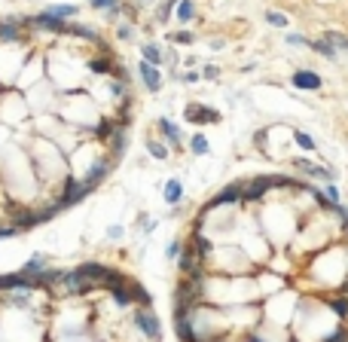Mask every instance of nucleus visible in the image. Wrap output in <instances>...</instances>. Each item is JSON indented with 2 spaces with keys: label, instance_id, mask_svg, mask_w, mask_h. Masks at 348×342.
Here are the masks:
<instances>
[{
  "label": "nucleus",
  "instance_id": "1",
  "mask_svg": "<svg viewBox=\"0 0 348 342\" xmlns=\"http://www.w3.org/2000/svg\"><path fill=\"white\" fill-rule=\"evenodd\" d=\"M272 187H293V181H290V177H256V181H250V184L242 190V199L256 202V199H260V195H266V190H272Z\"/></svg>",
  "mask_w": 348,
  "mask_h": 342
},
{
  "label": "nucleus",
  "instance_id": "2",
  "mask_svg": "<svg viewBox=\"0 0 348 342\" xmlns=\"http://www.w3.org/2000/svg\"><path fill=\"white\" fill-rule=\"evenodd\" d=\"M138 74H141L144 86L150 89V92H159V89H162V74H159V67H153V64L141 61V64H138Z\"/></svg>",
  "mask_w": 348,
  "mask_h": 342
},
{
  "label": "nucleus",
  "instance_id": "3",
  "mask_svg": "<svg viewBox=\"0 0 348 342\" xmlns=\"http://www.w3.org/2000/svg\"><path fill=\"white\" fill-rule=\"evenodd\" d=\"M293 86H297V89H308V92H318V89L324 86V80L315 74V70H297V74H293Z\"/></svg>",
  "mask_w": 348,
  "mask_h": 342
},
{
  "label": "nucleus",
  "instance_id": "4",
  "mask_svg": "<svg viewBox=\"0 0 348 342\" xmlns=\"http://www.w3.org/2000/svg\"><path fill=\"white\" fill-rule=\"evenodd\" d=\"M135 324H138V327H141L147 336H150V339H159V321L153 318V312H150V309L138 312V315H135Z\"/></svg>",
  "mask_w": 348,
  "mask_h": 342
},
{
  "label": "nucleus",
  "instance_id": "5",
  "mask_svg": "<svg viewBox=\"0 0 348 342\" xmlns=\"http://www.w3.org/2000/svg\"><path fill=\"white\" fill-rule=\"evenodd\" d=\"M187 119L196 122V125H201V122H208V119L217 122L220 113H217V110H208V107H201V104H190V107H187Z\"/></svg>",
  "mask_w": 348,
  "mask_h": 342
},
{
  "label": "nucleus",
  "instance_id": "6",
  "mask_svg": "<svg viewBox=\"0 0 348 342\" xmlns=\"http://www.w3.org/2000/svg\"><path fill=\"white\" fill-rule=\"evenodd\" d=\"M238 199H242V187L232 184V187H226L223 193H220L217 199H211V205H208V208H220V205H229V202H238Z\"/></svg>",
  "mask_w": 348,
  "mask_h": 342
},
{
  "label": "nucleus",
  "instance_id": "7",
  "mask_svg": "<svg viewBox=\"0 0 348 342\" xmlns=\"http://www.w3.org/2000/svg\"><path fill=\"white\" fill-rule=\"evenodd\" d=\"M180 199H183V184L177 181V177H171V181L165 184V202H168V205H177Z\"/></svg>",
  "mask_w": 348,
  "mask_h": 342
},
{
  "label": "nucleus",
  "instance_id": "8",
  "mask_svg": "<svg viewBox=\"0 0 348 342\" xmlns=\"http://www.w3.org/2000/svg\"><path fill=\"white\" fill-rule=\"evenodd\" d=\"M321 40H324V43H330L336 52H348V37H345V34H339V31H327Z\"/></svg>",
  "mask_w": 348,
  "mask_h": 342
},
{
  "label": "nucleus",
  "instance_id": "9",
  "mask_svg": "<svg viewBox=\"0 0 348 342\" xmlns=\"http://www.w3.org/2000/svg\"><path fill=\"white\" fill-rule=\"evenodd\" d=\"M159 132H162L165 138H168V141L174 144V147H180V132H177V125H174L171 119H159Z\"/></svg>",
  "mask_w": 348,
  "mask_h": 342
},
{
  "label": "nucleus",
  "instance_id": "10",
  "mask_svg": "<svg viewBox=\"0 0 348 342\" xmlns=\"http://www.w3.org/2000/svg\"><path fill=\"white\" fill-rule=\"evenodd\" d=\"M190 244H193V250H196V257H199V260H205V257L211 254V242H208L205 236H199V232L193 236V242H190Z\"/></svg>",
  "mask_w": 348,
  "mask_h": 342
},
{
  "label": "nucleus",
  "instance_id": "11",
  "mask_svg": "<svg viewBox=\"0 0 348 342\" xmlns=\"http://www.w3.org/2000/svg\"><path fill=\"white\" fill-rule=\"evenodd\" d=\"M162 58H165V55H162V49H159V46H153V43H150V46H144V61H147V64L159 67V64H162Z\"/></svg>",
  "mask_w": 348,
  "mask_h": 342
},
{
  "label": "nucleus",
  "instance_id": "12",
  "mask_svg": "<svg viewBox=\"0 0 348 342\" xmlns=\"http://www.w3.org/2000/svg\"><path fill=\"white\" fill-rule=\"evenodd\" d=\"M308 46H311V49H315V52H318V55H321V58H330V61H333V58H336V49H333V46H330V43H324V40H315V43H308Z\"/></svg>",
  "mask_w": 348,
  "mask_h": 342
},
{
  "label": "nucleus",
  "instance_id": "13",
  "mask_svg": "<svg viewBox=\"0 0 348 342\" xmlns=\"http://www.w3.org/2000/svg\"><path fill=\"white\" fill-rule=\"evenodd\" d=\"M46 12H49V15H55V19H61V22H64V19H70V15H77V6L64 3V6H49Z\"/></svg>",
  "mask_w": 348,
  "mask_h": 342
},
{
  "label": "nucleus",
  "instance_id": "14",
  "mask_svg": "<svg viewBox=\"0 0 348 342\" xmlns=\"http://www.w3.org/2000/svg\"><path fill=\"white\" fill-rule=\"evenodd\" d=\"M110 293H113V299L119 302V305H128V302H132V291H128V287H113V291H110Z\"/></svg>",
  "mask_w": 348,
  "mask_h": 342
},
{
  "label": "nucleus",
  "instance_id": "15",
  "mask_svg": "<svg viewBox=\"0 0 348 342\" xmlns=\"http://www.w3.org/2000/svg\"><path fill=\"white\" fill-rule=\"evenodd\" d=\"M193 12H196V9H193L190 0H180V3H177V19H180V22H190Z\"/></svg>",
  "mask_w": 348,
  "mask_h": 342
},
{
  "label": "nucleus",
  "instance_id": "16",
  "mask_svg": "<svg viewBox=\"0 0 348 342\" xmlns=\"http://www.w3.org/2000/svg\"><path fill=\"white\" fill-rule=\"evenodd\" d=\"M266 22H269V25H275V28H284V25H287V15H284V12L269 9V12H266Z\"/></svg>",
  "mask_w": 348,
  "mask_h": 342
},
{
  "label": "nucleus",
  "instance_id": "17",
  "mask_svg": "<svg viewBox=\"0 0 348 342\" xmlns=\"http://www.w3.org/2000/svg\"><path fill=\"white\" fill-rule=\"evenodd\" d=\"M193 153H196V156H205V153H208V141H205V135H196V138H193Z\"/></svg>",
  "mask_w": 348,
  "mask_h": 342
},
{
  "label": "nucleus",
  "instance_id": "18",
  "mask_svg": "<svg viewBox=\"0 0 348 342\" xmlns=\"http://www.w3.org/2000/svg\"><path fill=\"white\" fill-rule=\"evenodd\" d=\"M293 138H297V144H299V147H302L305 153H308V150H315V141H311L305 132H293Z\"/></svg>",
  "mask_w": 348,
  "mask_h": 342
},
{
  "label": "nucleus",
  "instance_id": "19",
  "mask_svg": "<svg viewBox=\"0 0 348 342\" xmlns=\"http://www.w3.org/2000/svg\"><path fill=\"white\" fill-rule=\"evenodd\" d=\"M330 309L345 318V315H348V299H330Z\"/></svg>",
  "mask_w": 348,
  "mask_h": 342
},
{
  "label": "nucleus",
  "instance_id": "20",
  "mask_svg": "<svg viewBox=\"0 0 348 342\" xmlns=\"http://www.w3.org/2000/svg\"><path fill=\"white\" fill-rule=\"evenodd\" d=\"M324 199H327L330 205H336V202H339V193H336V187H333V184H327V187H324Z\"/></svg>",
  "mask_w": 348,
  "mask_h": 342
},
{
  "label": "nucleus",
  "instance_id": "21",
  "mask_svg": "<svg viewBox=\"0 0 348 342\" xmlns=\"http://www.w3.org/2000/svg\"><path fill=\"white\" fill-rule=\"evenodd\" d=\"M150 156H156V159H165V156H168V150H165V147H162V144L150 141Z\"/></svg>",
  "mask_w": 348,
  "mask_h": 342
},
{
  "label": "nucleus",
  "instance_id": "22",
  "mask_svg": "<svg viewBox=\"0 0 348 342\" xmlns=\"http://www.w3.org/2000/svg\"><path fill=\"white\" fill-rule=\"evenodd\" d=\"M119 3V0H92V6H95V9H113Z\"/></svg>",
  "mask_w": 348,
  "mask_h": 342
},
{
  "label": "nucleus",
  "instance_id": "23",
  "mask_svg": "<svg viewBox=\"0 0 348 342\" xmlns=\"http://www.w3.org/2000/svg\"><path fill=\"white\" fill-rule=\"evenodd\" d=\"M287 43H297V46H308L311 40H308V37H302V34H290V37H287Z\"/></svg>",
  "mask_w": 348,
  "mask_h": 342
},
{
  "label": "nucleus",
  "instance_id": "24",
  "mask_svg": "<svg viewBox=\"0 0 348 342\" xmlns=\"http://www.w3.org/2000/svg\"><path fill=\"white\" fill-rule=\"evenodd\" d=\"M89 67L95 70V74H107V70H110V64H107V61H92Z\"/></svg>",
  "mask_w": 348,
  "mask_h": 342
},
{
  "label": "nucleus",
  "instance_id": "25",
  "mask_svg": "<svg viewBox=\"0 0 348 342\" xmlns=\"http://www.w3.org/2000/svg\"><path fill=\"white\" fill-rule=\"evenodd\" d=\"M324 342H348V330H339L336 336H327Z\"/></svg>",
  "mask_w": 348,
  "mask_h": 342
},
{
  "label": "nucleus",
  "instance_id": "26",
  "mask_svg": "<svg viewBox=\"0 0 348 342\" xmlns=\"http://www.w3.org/2000/svg\"><path fill=\"white\" fill-rule=\"evenodd\" d=\"M217 74H220V70H217V67H214V64H208V67H205V70H201V77H205V80H214V77H217Z\"/></svg>",
  "mask_w": 348,
  "mask_h": 342
},
{
  "label": "nucleus",
  "instance_id": "27",
  "mask_svg": "<svg viewBox=\"0 0 348 342\" xmlns=\"http://www.w3.org/2000/svg\"><path fill=\"white\" fill-rule=\"evenodd\" d=\"M177 254H180V242H171V244H168V257L174 260Z\"/></svg>",
  "mask_w": 348,
  "mask_h": 342
},
{
  "label": "nucleus",
  "instance_id": "28",
  "mask_svg": "<svg viewBox=\"0 0 348 342\" xmlns=\"http://www.w3.org/2000/svg\"><path fill=\"white\" fill-rule=\"evenodd\" d=\"M174 40H177V43H190L193 34H174Z\"/></svg>",
  "mask_w": 348,
  "mask_h": 342
},
{
  "label": "nucleus",
  "instance_id": "29",
  "mask_svg": "<svg viewBox=\"0 0 348 342\" xmlns=\"http://www.w3.org/2000/svg\"><path fill=\"white\" fill-rule=\"evenodd\" d=\"M180 80H183V83H196V80H199V74H180Z\"/></svg>",
  "mask_w": 348,
  "mask_h": 342
},
{
  "label": "nucleus",
  "instance_id": "30",
  "mask_svg": "<svg viewBox=\"0 0 348 342\" xmlns=\"http://www.w3.org/2000/svg\"><path fill=\"white\" fill-rule=\"evenodd\" d=\"M242 342H263L260 336H248V339H242Z\"/></svg>",
  "mask_w": 348,
  "mask_h": 342
}]
</instances>
